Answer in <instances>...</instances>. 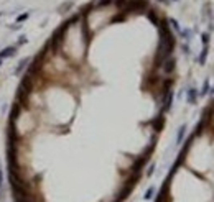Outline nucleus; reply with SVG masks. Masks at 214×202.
I'll use <instances>...</instances> for the list:
<instances>
[{
    "label": "nucleus",
    "instance_id": "1",
    "mask_svg": "<svg viewBox=\"0 0 214 202\" xmlns=\"http://www.w3.org/2000/svg\"><path fill=\"white\" fill-rule=\"evenodd\" d=\"M143 8H147V2H145V0H130V2H128V12L143 10Z\"/></svg>",
    "mask_w": 214,
    "mask_h": 202
},
{
    "label": "nucleus",
    "instance_id": "2",
    "mask_svg": "<svg viewBox=\"0 0 214 202\" xmlns=\"http://www.w3.org/2000/svg\"><path fill=\"white\" fill-rule=\"evenodd\" d=\"M15 53H17V46H7L5 50L0 51V59H5V57H12V56H15Z\"/></svg>",
    "mask_w": 214,
    "mask_h": 202
},
{
    "label": "nucleus",
    "instance_id": "3",
    "mask_svg": "<svg viewBox=\"0 0 214 202\" xmlns=\"http://www.w3.org/2000/svg\"><path fill=\"white\" fill-rule=\"evenodd\" d=\"M171 102H173V92H171V90H166L165 92V100H163V112H168L170 110Z\"/></svg>",
    "mask_w": 214,
    "mask_h": 202
},
{
    "label": "nucleus",
    "instance_id": "4",
    "mask_svg": "<svg viewBox=\"0 0 214 202\" xmlns=\"http://www.w3.org/2000/svg\"><path fill=\"white\" fill-rule=\"evenodd\" d=\"M173 69H175V59L173 57H166L163 64V71L165 73H173Z\"/></svg>",
    "mask_w": 214,
    "mask_h": 202
},
{
    "label": "nucleus",
    "instance_id": "5",
    "mask_svg": "<svg viewBox=\"0 0 214 202\" xmlns=\"http://www.w3.org/2000/svg\"><path fill=\"white\" fill-rule=\"evenodd\" d=\"M198 90L196 89H189L188 90V102L189 104H196V99H198Z\"/></svg>",
    "mask_w": 214,
    "mask_h": 202
},
{
    "label": "nucleus",
    "instance_id": "6",
    "mask_svg": "<svg viewBox=\"0 0 214 202\" xmlns=\"http://www.w3.org/2000/svg\"><path fill=\"white\" fill-rule=\"evenodd\" d=\"M28 62H30V57H23V59H22V62L18 64V67L15 69V74H20V71H23V69H25V64H28Z\"/></svg>",
    "mask_w": 214,
    "mask_h": 202
},
{
    "label": "nucleus",
    "instance_id": "7",
    "mask_svg": "<svg viewBox=\"0 0 214 202\" xmlns=\"http://www.w3.org/2000/svg\"><path fill=\"white\" fill-rule=\"evenodd\" d=\"M184 133H186V125H183V127L180 128V132H178V137H176V143H178V145L181 143L183 137H184Z\"/></svg>",
    "mask_w": 214,
    "mask_h": 202
},
{
    "label": "nucleus",
    "instance_id": "8",
    "mask_svg": "<svg viewBox=\"0 0 214 202\" xmlns=\"http://www.w3.org/2000/svg\"><path fill=\"white\" fill-rule=\"evenodd\" d=\"M163 122H165L163 117H158V120H155V122H153V127H155L156 132H160V130H161V127H163Z\"/></svg>",
    "mask_w": 214,
    "mask_h": 202
},
{
    "label": "nucleus",
    "instance_id": "9",
    "mask_svg": "<svg viewBox=\"0 0 214 202\" xmlns=\"http://www.w3.org/2000/svg\"><path fill=\"white\" fill-rule=\"evenodd\" d=\"M206 56H208V46H204L203 51H201V56H199V64H204V61H206Z\"/></svg>",
    "mask_w": 214,
    "mask_h": 202
},
{
    "label": "nucleus",
    "instance_id": "10",
    "mask_svg": "<svg viewBox=\"0 0 214 202\" xmlns=\"http://www.w3.org/2000/svg\"><path fill=\"white\" fill-rule=\"evenodd\" d=\"M148 18H150V20H151V22L155 23V25H158V23H160V20H158V17L155 15V12H150V13H148Z\"/></svg>",
    "mask_w": 214,
    "mask_h": 202
},
{
    "label": "nucleus",
    "instance_id": "11",
    "mask_svg": "<svg viewBox=\"0 0 214 202\" xmlns=\"http://www.w3.org/2000/svg\"><path fill=\"white\" fill-rule=\"evenodd\" d=\"M153 192H155V189H153V187H150V189L145 192V197H143V199H147V200H148V199H151V196H153Z\"/></svg>",
    "mask_w": 214,
    "mask_h": 202
},
{
    "label": "nucleus",
    "instance_id": "12",
    "mask_svg": "<svg viewBox=\"0 0 214 202\" xmlns=\"http://www.w3.org/2000/svg\"><path fill=\"white\" fill-rule=\"evenodd\" d=\"M2 186H3V171L0 168V199H2Z\"/></svg>",
    "mask_w": 214,
    "mask_h": 202
},
{
    "label": "nucleus",
    "instance_id": "13",
    "mask_svg": "<svg viewBox=\"0 0 214 202\" xmlns=\"http://www.w3.org/2000/svg\"><path fill=\"white\" fill-rule=\"evenodd\" d=\"M208 90H209V81H204V85H203V95H206L208 94Z\"/></svg>",
    "mask_w": 214,
    "mask_h": 202
},
{
    "label": "nucleus",
    "instance_id": "14",
    "mask_svg": "<svg viewBox=\"0 0 214 202\" xmlns=\"http://www.w3.org/2000/svg\"><path fill=\"white\" fill-rule=\"evenodd\" d=\"M26 41H28L26 36H20V38H18V45H25Z\"/></svg>",
    "mask_w": 214,
    "mask_h": 202
},
{
    "label": "nucleus",
    "instance_id": "15",
    "mask_svg": "<svg viewBox=\"0 0 214 202\" xmlns=\"http://www.w3.org/2000/svg\"><path fill=\"white\" fill-rule=\"evenodd\" d=\"M208 40H209V35H208V33H203V43H204V46L208 45Z\"/></svg>",
    "mask_w": 214,
    "mask_h": 202
},
{
    "label": "nucleus",
    "instance_id": "16",
    "mask_svg": "<svg viewBox=\"0 0 214 202\" xmlns=\"http://www.w3.org/2000/svg\"><path fill=\"white\" fill-rule=\"evenodd\" d=\"M112 0H99V5H109Z\"/></svg>",
    "mask_w": 214,
    "mask_h": 202
},
{
    "label": "nucleus",
    "instance_id": "17",
    "mask_svg": "<svg viewBox=\"0 0 214 202\" xmlns=\"http://www.w3.org/2000/svg\"><path fill=\"white\" fill-rule=\"evenodd\" d=\"M170 23H171V25H173L175 28H176V30H180V26H178V22H176V20H173V18H171Z\"/></svg>",
    "mask_w": 214,
    "mask_h": 202
},
{
    "label": "nucleus",
    "instance_id": "18",
    "mask_svg": "<svg viewBox=\"0 0 214 202\" xmlns=\"http://www.w3.org/2000/svg\"><path fill=\"white\" fill-rule=\"evenodd\" d=\"M26 18H28V13H25V15H22V17H18L17 22H23V20H26Z\"/></svg>",
    "mask_w": 214,
    "mask_h": 202
},
{
    "label": "nucleus",
    "instance_id": "19",
    "mask_svg": "<svg viewBox=\"0 0 214 202\" xmlns=\"http://www.w3.org/2000/svg\"><path fill=\"white\" fill-rule=\"evenodd\" d=\"M115 3H117L119 7H122L123 3H127V0H115Z\"/></svg>",
    "mask_w": 214,
    "mask_h": 202
},
{
    "label": "nucleus",
    "instance_id": "20",
    "mask_svg": "<svg viewBox=\"0 0 214 202\" xmlns=\"http://www.w3.org/2000/svg\"><path fill=\"white\" fill-rule=\"evenodd\" d=\"M0 64H2V59H0Z\"/></svg>",
    "mask_w": 214,
    "mask_h": 202
},
{
    "label": "nucleus",
    "instance_id": "21",
    "mask_svg": "<svg viewBox=\"0 0 214 202\" xmlns=\"http://www.w3.org/2000/svg\"><path fill=\"white\" fill-rule=\"evenodd\" d=\"M160 2H165V0H160Z\"/></svg>",
    "mask_w": 214,
    "mask_h": 202
},
{
    "label": "nucleus",
    "instance_id": "22",
    "mask_svg": "<svg viewBox=\"0 0 214 202\" xmlns=\"http://www.w3.org/2000/svg\"><path fill=\"white\" fill-rule=\"evenodd\" d=\"M0 15H2V13H0Z\"/></svg>",
    "mask_w": 214,
    "mask_h": 202
}]
</instances>
